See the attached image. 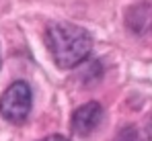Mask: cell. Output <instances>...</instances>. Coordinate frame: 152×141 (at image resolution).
<instances>
[{"label":"cell","instance_id":"cell-1","mask_svg":"<svg viewBox=\"0 0 152 141\" xmlns=\"http://www.w3.org/2000/svg\"><path fill=\"white\" fill-rule=\"evenodd\" d=\"M45 45L58 68L70 70L82 64L93 51L88 31L72 23H51L45 29Z\"/></svg>","mask_w":152,"mask_h":141},{"label":"cell","instance_id":"cell-2","mask_svg":"<svg viewBox=\"0 0 152 141\" xmlns=\"http://www.w3.org/2000/svg\"><path fill=\"white\" fill-rule=\"evenodd\" d=\"M31 88L29 84L19 80V82H12L4 94L0 96V115L2 119H6L8 123H15V125H21L29 113H31Z\"/></svg>","mask_w":152,"mask_h":141},{"label":"cell","instance_id":"cell-3","mask_svg":"<svg viewBox=\"0 0 152 141\" xmlns=\"http://www.w3.org/2000/svg\"><path fill=\"white\" fill-rule=\"evenodd\" d=\"M103 121V106L99 102H86L78 106L72 115V131L80 137H88L99 129Z\"/></svg>","mask_w":152,"mask_h":141},{"label":"cell","instance_id":"cell-6","mask_svg":"<svg viewBox=\"0 0 152 141\" xmlns=\"http://www.w3.org/2000/svg\"><path fill=\"white\" fill-rule=\"evenodd\" d=\"M148 135H150V139H152V119L148 121Z\"/></svg>","mask_w":152,"mask_h":141},{"label":"cell","instance_id":"cell-5","mask_svg":"<svg viewBox=\"0 0 152 141\" xmlns=\"http://www.w3.org/2000/svg\"><path fill=\"white\" fill-rule=\"evenodd\" d=\"M39 141H68L66 137H62V135H50V137H43V139Z\"/></svg>","mask_w":152,"mask_h":141},{"label":"cell","instance_id":"cell-7","mask_svg":"<svg viewBox=\"0 0 152 141\" xmlns=\"http://www.w3.org/2000/svg\"><path fill=\"white\" fill-rule=\"evenodd\" d=\"M0 64H2V59H0Z\"/></svg>","mask_w":152,"mask_h":141},{"label":"cell","instance_id":"cell-4","mask_svg":"<svg viewBox=\"0 0 152 141\" xmlns=\"http://www.w3.org/2000/svg\"><path fill=\"white\" fill-rule=\"evenodd\" d=\"M117 141H140V139H138L136 131H126V133L119 135V139H117Z\"/></svg>","mask_w":152,"mask_h":141}]
</instances>
